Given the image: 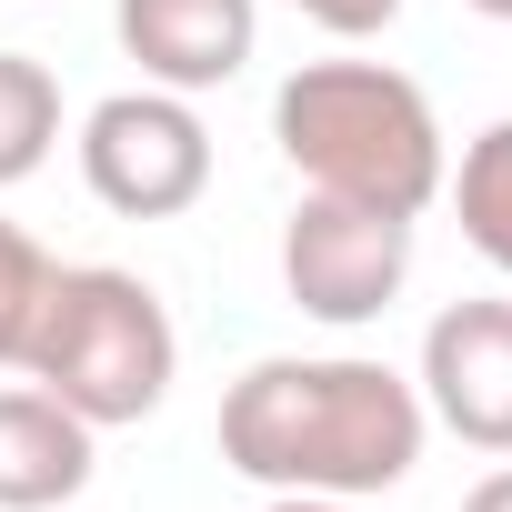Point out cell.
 Segmentation results:
<instances>
[{"label": "cell", "instance_id": "cell-1", "mask_svg": "<svg viewBox=\"0 0 512 512\" xmlns=\"http://www.w3.org/2000/svg\"><path fill=\"white\" fill-rule=\"evenodd\" d=\"M432 412L412 372L372 352H272L221 392V462L262 492H342L382 502L422 472Z\"/></svg>", "mask_w": 512, "mask_h": 512}, {"label": "cell", "instance_id": "cell-2", "mask_svg": "<svg viewBox=\"0 0 512 512\" xmlns=\"http://www.w3.org/2000/svg\"><path fill=\"white\" fill-rule=\"evenodd\" d=\"M272 141L302 171V191H342V201H372L402 221H422L452 171L432 91L392 61H302L272 91Z\"/></svg>", "mask_w": 512, "mask_h": 512}, {"label": "cell", "instance_id": "cell-3", "mask_svg": "<svg viewBox=\"0 0 512 512\" xmlns=\"http://www.w3.org/2000/svg\"><path fill=\"white\" fill-rule=\"evenodd\" d=\"M21 372L51 402H71L91 432H121V422H151L171 402L181 332H171V312H161V292L141 272H121V262H61Z\"/></svg>", "mask_w": 512, "mask_h": 512}, {"label": "cell", "instance_id": "cell-4", "mask_svg": "<svg viewBox=\"0 0 512 512\" xmlns=\"http://www.w3.org/2000/svg\"><path fill=\"white\" fill-rule=\"evenodd\" d=\"M81 181L121 221H181L211 191V121L181 91H111L81 111Z\"/></svg>", "mask_w": 512, "mask_h": 512}, {"label": "cell", "instance_id": "cell-5", "mask_svg": "<svg viewBox=\"0 0 512 512\" xmlns=\"http://www.w3.org/2000/svg\"><path fill=\"white\" fill-rule=\"evenodd\" d=\"M412 282V221L402 211H372V201H342V191H302L292 221H282V292L332 322V332H362L402 302Z\"/></svg>", "mask_w": 512, "mask_h": 512}, {"label": "cell", "instance_id": "cell-6", "mask_svg": "<svg viewBox=\"0 0 512 512\" xmlns=\"http://www.w3.org/2000/svg\"><path fill=\"white\" fill-rule=\"evenodd\" d=\"M412 392H422V412H432L452 442L512 462V302H502V292H482V302H442L432 332H422V372H412Z\"/></svg>", "mask_w": 512, "mask_h": 512}, {"label": "cell", "instance_id": "cell-7", "mask_svg": "<svg viewBox=\"0 0 512 512\" xmlns=\"http://www.w3.org/2000/svg\"><path fill=\"white\" fill-rule=\"evenodd\" d=\"M121 61H141L151 91H221L251 71V41H262V0H111Z\"/></svg>", "mask_w": 512, "mask_h": 512}, {"label": "cell", "instance_id": "cell-8", "mask_svg": "<svg viewBox=\"0 0 512 512\" xmlns=\"http://www.w3.org/2000/svg\"><path fill=\"white\" fill-rule=\"evenodd\" d=\"M91 442L101 432L71 402H51L41 382L0 392V512H61V502H81L91 472H101Z\"/></svg>", "mask_w": 512, "mask_h": 512}, {"label": "cell", "instance_id": "cell-9", "mask_svg": "<svg viewBox=\"0 0 512 512\" xmlns=\"http://www.w3.org/2000/svg\"><path fill=\"white\" fill-rule=\"evenodd\" d=\"M442 201H452L462 241L512 282V121H492V131L462 141V171H442Z\"/></svg>", "mask_w": 512, "mask_h": 512}, {"label": "cell", "instance_id": "cell-10", "mask_svg": "<svg viewBox=\"0 0 512 512\" xmlns=\"http://www.w3.org/2000/svg\"><path fill=\"white\" fill-rule=\"evenodd\" d=\"M61 141V81L31 51H0V191H21Z\"/></svg>", "mask_w": 512, "mask_h": 512}, {"label": "cell", "instance_id": "cell-11", "mask_svg": "<svg viewBox=\"0 0 512 512\" xmlns=\"http://www.w3.org/2000/svg\"><path fill=\"white\" fill-rule=\"evenodd\" d=\"M51 251L21 231V221H0V372H21L31 362V332H41V302H51Z\"/></svg>", "mask_w": 512, "mask_h": 512}, {"label": "cell", "instance_id": "cell-12", "mask_svg": "<svg viewBox=\"0 0 512 512\" xmlns=\"http://www.w3.org/2000/svg\"><path fill=\"white\" fill-rule=\"evenodd\" d=\"M292 11H302L312 31H332V41H372V31L402 21V0H292Z\"/></svg>", "mask_w": 512, "mask_h": 512}, {"label": "cell", "instance_id": "cell-13", "mask_svg": "<svg viewBox=\"0 0 512 512\" xmlns=\"http://www.w3.org/2000/svg\"><path fill=\"white\" fill-rule=\"evenodd\" d=\"M262 512H382V502H342V492H272Z\"/></svg>", "mask_w": 512, "mask_h": 512}, {"label": "cell", "instance_id": "cell-14", "mask_svg": "<svg viewBox=\"0 0 512 512\" xmlns=\"http://www.w3.org/2000/svg\"><path fill=\"white\" fill-rule=\"evenodd\" d=\"M462 512H512V462H502V472H482V482L462 492Z\"/></svg>", "mask_w": 512, "mask_h": 512}, {"label": "cell", "instance_id": "cell-15", "mask_svg": "<svg viewBox=\"0 0 512 512\" xmlns=\"http://www.w3.org/2000/svg\"><path fill=\"white\" fill-rule=\"evenodd\" d=\"M462 11H482V21H512V0H462Z\"/></svg>", "mask_w": 512, "mask_h": 512}]
</instances>
